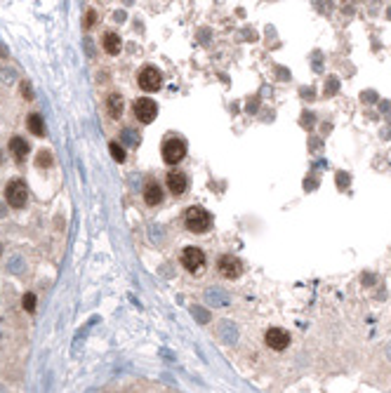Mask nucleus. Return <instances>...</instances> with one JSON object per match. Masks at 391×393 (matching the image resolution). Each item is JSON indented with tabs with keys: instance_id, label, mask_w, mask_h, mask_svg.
<instances>
[{
	"instance_id": "obj_1",
	"label": "nucleus",
	"mask_w": 391,
	"mask_h": 393,
	"mask_svg": "<svg viewBox=\"0 0 391 393\" xmlns=\"http://www.w3.org/2000/svg\"><path fill=\"white\" fill-rule=\"evenodd\" d=\"M184 226L191 231V233H205V231H210V226H212V217H210V212H207L205 207L193 205V207H189L184 214Z\"/></svg>"
},
{
	"instance_id": "obj_2",
	"label": "nucleus",
	"mask_w": 391,
	"mask_h": 393,
	"mask_svg": "<svg viewBox=\"0 0 391 393\" xmlns=\"http://www.w3.org/2000/svg\"><path fill=\"white\" fill-rule=\"evenodd\" d=\"M5 200L12 205L14 210H21V207L26 205V200H28L26 184L21 182V179H14V182H10L5 186Z\"/></svg>"
},
{
	"instance_id": "obj_3",
	"label": "nucleus",
	"mask_w": 391,
	"mask_h": 393,
	"mask_svg": "<svg viewBox=\"0 0 391 393\" xmlns=\"http://www.w3.org/2000/svg\"><path fill=\"white\" fill-rule=\"evenodd\" d=\"M186 156V144L182 142V139H177V137H172V139H167V142L163 144V160L167 165H177L182 163Z\"/></svg>"
},
{
	"instance_id": "obj_4",
	"label": "nucleus",
	"mask_w": 391,
	"mask_h": 393,
	"mask_svg": "<svg viewBox=\"0 0 391 393\" xmlns=\"http://www.w3.org/2000/svg\"><path fill=\"white\" fill-rule=\"evenodd\" d=\"M137 82L144 92H156V90H160V85H163V73H160L156 66H146L139 71Z\"/></svg>"
},
{
	"instance_id": "obj_5",
	"label": "nucleus",
	"mask_w": 391,
	"mask_h": 393,
	"mask_svg": "<svg viewBox=\"0 0 391 393\" xmlns=\"http://www.w3.org/2000/svg\"><path fill=\"white\" fill-rule=\"evenodd\" d=\"M182 266H184L186 271L198 273L205 266V252L200 250V247H193V245L184 247V252H182Z\"/></svg>"
},
{
	"instance_id": "obj_6",
	"label": "nucleus",
	"mask_w": 391,
	"mask_h": 393,
	"mask_svg": "<svg viewBox=\"0 0 391 393\" xmlns=\"http://www.w3.org/2000/svg\"><path fill=\"white\" fill-rule=\"evenodd\" d=\"M132 111H135V118H137L139 122L149 125V122L158 115V104L153 102V99H149V97H139L137 102H135V106H132Z\"/></svg>"
},
{
	"instance_id": "obj_7",
	"label": "nucleus",
	"mask_w": 391,
	"mask_h": 393,
	"mask_svg": "<svg viewBox=\"0 0 391 393\" xmlns=\"http://www.w3.org/2000/svg\"><path fill=\"white\" fill-rule=\"evenodd\" d=\"M217 269H220V273L224 278L236 280L243 273V261L238 257H234V254H222L220 261H217Z\"/></svg>"
},
{
	"instance_id": "obj_8",
	"label": "nucleus",
	"mask_w": 391,
	"mask_h": 393,
	"mask_svg": "<svg viewBox=\"0 0 391 393\" xmlns=\"http://www.w3.org/2000/svg\"><path fill=\"white\" fill-rule=\"evenodd\" d=\"M264 341L274 351H285L290 346V332L283 330V327H269L267 334H264Z\"/></svg>"
},
{
	"instance_id": "obj_9",
	"label": "nucleus",
	"mask_w": 391,
	"mask_h": 393,
	"mask_svg": "<svg viewBox=\"0 0 391 393\" xmlns=\"http://www.w3.org/2000/svg\"><path fill=\"white\" fill-rule=\"evenodd\" d=\"M142 196H144V203L156 207V205L163 203V186L156 182V179H149L144 184V191H142Z\"/></svg>"
},
{
	"instance_id": "obj_10",
	"label": "nucleus",
	"mask_w": 391,
	"mask_h": 393,
	"mask_svg": "<svg viewBox=\"0 0 391 393\" xmlns=\"http://www.w3.org/2000/svg\"><path fill=\"white\" fill-rule=\"evenodd\" d=\"M167 189H170L172 196H184L186 189H189V179H186L184 172L172 169L170 174H167Z\"/></svg>"
},
{
	"instance_id": "obj_11",
	"label": "nucleus",
	"mask_w": 391,
	"mask_h": 393,
	"mask_svg": "<svg viewBox=\"0 0 391 393\" xmlns=\"http://www.w3.org/2000/svg\"><path fill=\"white\" fill-rule=\"evenodd\" d=\"M123 109H125L123 97L118 95V92H111V95L106 97V111H109V115L111 118H120V115H123Z\"/></svg>"
},
{
	"instance_id": "obj_12",
	"label": "nucleus",
	"mask_w": 391,
	"mask_h": 393,
	"mask_svg": "<svg viewBox=\"0 0 391 393\" xmlns=\"http://www.w3.org/2000/svg\"><path fill=\"white\" fill-rule=\"evenodd\" d=\"M102 48L109 52V55H118L120 48H123V40H120V35L118 33H106L102 38Z\"/></svg>"
},
{
	"instance_id": "obj_13",
	"label": "nucleus",
	"mask_w": 391,
	"mask_h": 393,
	"mask_svg": "<svg viewBox=\"0 0 391 393\" xmlns=\"http://www.w3.org/2000/svg\"><path fill=\"white\" fill-rule=\"evenodd\" d=\"M10 149H12L17 160H24V158L28 156V144H26V139H21V137H12V139H10Z\"/></svg>"
},
{
	"instance_id": "obj_14",
	"label": "nucleus",
	"mask_w": 391,
	"mask_h": 393,
	"mask_svg": "<svg viewBox=\"0 0 391 393\" xmlns=\"http://www.w3.org/2000/svg\"><path fill=\"white\" fill-rule=\"evenodd\" d=\"M26 125H28V129H31L35 137H42V135H45V125H42V118L38 113H31V115H28Z\"/></svg>"
},
{
	"instance_id": "obj_15",
	"label": "nucleus",
	"mask_w": 391,
	"mask_h": 393,
	"mask_svg": "<svg viewBox=\"0 0 391 393\" xmlns=\"http://www.w3.org/2000/svg\"><path fill=\"white\" fill-rule=\"evenodd\" d=\"M109 151H111V156H113V160H116V163H125V149L118 142H111Z\"/></svg>"
},
{
	"instance_id": "obj_16",
	"label": "nucleus",
	"mask_w": 391,
	"mask_h": 393,
	"mask_svg": "<svg viewBox=\"0 0 391 393\" xmlns=\"http://www.w3.org/2000/svg\"><path fill=\"white\" fill-rule=\"evenodd\" d=\"M35 163H38V167H50L52 165V153L50 151H40L38 158H35Z\"/></svg>"
},
{
	"instance_id": "obj_17",
	"label": "nucleus",
	"mask_w": 391,
	"mask_h": 393,
	"mask_svg": "<svg viewBox=\"0 0 391 393\" xmlns=\"http://www.w3.org/2000/svg\"><path fill=\"white\" fill-rule=\"evenodd\" d=\"M21 306H24L28 313L35 311V297L31 294V292H28V294H24V299H21Z\"/></svg>"
},
{
	"instance_id": "obj_18",
	"label": "nucleus",
	"mask_w": 391,
	"mask_h": 393,
	"mask_svg": "<svg viewBox=\"0 0 391 393\" xmlns=\"http://www.w3.org/2000/svg\"><path fill=\"white\" fill-rule=\"evenodd\" d=\"M92 21H95V12H92V10H90V12H88V17H85V26H92Z\"/></svg>"
},
{
	"instance_id": "obj_19",
	"label": "nucleus",
	"mask_w": 391,
	"mask_h": 393,
	"mask_svg": "<svg viewBox=\"0 0 391 393\" xmlns=\"http://www.w3.org/2000/svg\"><path fill=\"white\" fill-rule=\"evenodd\" d=\"M125 137H127V142L130 144H137V139H135V135H132L130 129H125Z\"/></svg>"
}]
</instances>
